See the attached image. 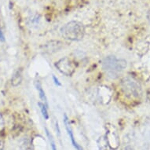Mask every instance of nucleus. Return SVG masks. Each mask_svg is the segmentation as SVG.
Returning <instances> with one entry per match:
<instances>
[{
  "mask_svg": "<svg viewBox=\"0 0 150 150\" xmlns=\"http://www.w3.org/2000/svg\"><path fill=\"white\" fill-rule=\"evenodd\" d=\"M62 36L71 41L81 40L85 35V28L79 21H69L61 28Z\"/></svg>",
  "mask_w": 150,
  "mask_h": 150,
  "instance_id": "2",
  "label": "nucleus"
},
{
  "mask_svg": "<svg viewBox=\"0 0 150 150\" xmlns=\"http://www.w3.org/2000/svg\"><path fill=\"white\" fill-rule=\"evenodd\" d=\"M121 88L126 96L130 98H138L142 95L140 83L132 76L124 77L121 81Z\"/></svg>",
  "mask_w": 150,
  "mask_h": 150,
  "instance_id": "3",
  "label": "nucleus"
},
{
  "mask_svg": "<svg viewBox=\"0 0 150 150\" xmlns=\"http://www.w3.org/2000/svg\"><path fill=\"white\" fill-rule=\"evenodd\" d=\"M21 70L18 69L13 76L12 84L13 86H17L18 84L21 83Z\"/></svg>",
  "mask_w": 150,
  "mask_h": 150,
  "instance_id": "7",
  "label": "nucleus"
},
{
  "mask_svg": "<svg viewBox=\"0 0 150 150\" xmlns=\"http://www.w3.org/2000/svg\"><path fill=\"white\" fill-rule=\"evenodd\" d=\"M64 125H65V127H66L67 132H68L69 137L71 138V143H72V145L74 146V148L76 149L77 150H83V149L80 145H78V143L76 142V141L75 140V138H74L73 133H72V130H71V127H70V123H69V118H68V116H67L66 114H64Z\"/></svg>",
  "mask_w": 150,
  "mask_h": 150,
  "instance_id": "5",
  "label": "nucleus"
},
{
  "mask_svg": "<svg viewBox=\"0 0 150 150\" xmlns=\"http://www.w3.org/2000/svg\"><path fill=\"white\" fill-rule=\"evenodd\" d=\"M53 79H54V83L56 84L57 86H62V83H60L59 80H58V79H57V78H56V76H53Z\"/></svg>",
  "mask_w": 150,
  "mask_h": 150,
  "instance_id": "11",
  "label": "nucleus"
},
{
  "mask_svg": "<svg viewBox=\"0 0 150 150\" xmlns=\"http://www.w3.org/2000/svg\"><path fill=\"white\" fill-rule=\"evenodd\" d=\"M38 105L40 107V110H41V112H42V115L43 116V118L47 120H49V113H48V111H47V107L46 106L44 103H42V102H39L38 103Z\"/></svg>",
  "mask_w": 150,
  "mask_h": 150,
  "instance_id": "8",
  "label": "nucleus"
},
{
  "mask_svg": "<svg viewBox=\"0 0 150 150\" xmlns=\"http://www.w3.org/2000/svg\"><path fill=\"white\" fill-rule=\"evenodd\" d=\"M55 67L61 73L64 74L67 76H70L76 71V64L69 57H64L55 62Z\"/></svg>",
  "mask_w": 150,
  "mask_h": 150,
  "instance_id": "4",
  "label": "nucleus"
},
{
  "mask_svg": "<svg viewBox=\"0 0 150 150\" xmlns=\"http://www.w3.org/2000/svg\"><path fill=\"white\" fill-rule=\"evenodd\" d=\"M36 88L39 91V93H40V99L42 100V103H44L46 105L47 108H48V101H47V96H46V93H45L44 91H43V89H42V86H41V84L39 81L36 82Z\"/></svg>",
  "mask_w": 150,
  "mask_h": 150,
  "instance_id": "6",
  "label": "nucleus"
},
{
  "mask_svg": "<svg viewBox=\"0 0 150 150\" xmlns=\"http://www.w3.org/2000/svg\"><path fill=\"white\" fill-rule=\"evenodd\" d=\"M46 132H47V135L49 138L50 143V146H51L52 150H57V148H56V145H55V142H54V138H53V136L51 135V134L50 133L47 129H46Z\"/></svg>",
  "mask_w": 150,
  "mask_h": 150,
  "instance_id": "9",
  "label": "nucleus"
},
{
  "mask_svg": "<svg viewBox=\"0 0 150 150\" xmlns=\"http://www.w3.org/2000/svg\"><path fill=\"white\" fill-rule=\"evenodd\" d=\"M0 40H1L2 42H4V41H5V37H4V35H3L1 28H0Z\"/></svg>",
  "mask_w": 150,
  "mask_h": 150,
  "instance_id": "12",
  "label": "nucleus"
},
{
  "mask_svg": "<svg viewBox=\"0 0 150 150\" xmlns=\"http://www.w3.org/2000/svg\"><path fill=\"white\" fill-rule=\"evenodd\" d=\"M3 128H4V120L2 115L0 114V132L3 130Z\"/></svg>",
  "mask_w": 150,
  "mask_h": 150,
  "instance_id": "10",
  "label": "nucleus"
},
{
  "mask_svg": "<svg viewBox=\"0 0 150 150\" xmlns=\"http://www.w3.org/2000/svg\"><path fill=\"white\" fill-rule=\"evenodd\" d=\"M102 68L108 76L116 79L123 74L127 68V62L115 56H108L102 62Z\"/></svg>",
  "mask_w": 150,
  "mask_h": 150,
  "instance_id": "1",
  "label": "nucleus"
}]
</instances>
